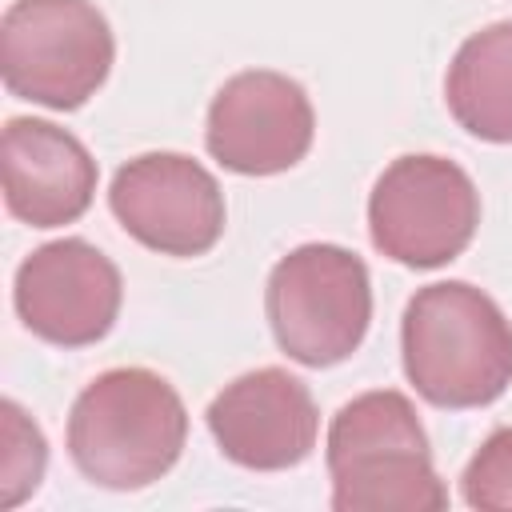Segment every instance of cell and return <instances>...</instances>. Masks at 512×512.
I'll list each match as a JSON object with an SVG mask.
<instances>
[{
    "label": "cell",
    "instance_id": "cell-9",
    "mask_svg": "<svg viewBox=\"0 0 512 512\" xmlns=\"http://www.w3.org/2000/svg\"><path fill=\"white\" fill-rule=\"evenodd\" d=\"M316 136L308 92L272 68H248L220 84L208 104L204 144L216 164L240 176H276L296 168Z\"/></svg>",
    "mask_w": 512,
    "mask_h": 512
},
{
    "label": "cell",
    "instance_id": "cell-14",
    "mask_svg": "<svg viewBox=\"0 0 512 512\" xmlns=\"http://www.w3.org/2000/svg\"><path fill=\"white\" fill-rule=\"evenodd\" d=\"M460 496L480 512H512V428H496L464 464Z\"/></svg>",
    "mask_w": 512,
    "mask_h": 512
},
{
    "label": "cell",
    "instance_id": "cell-7",
    "mask_svg": "<svg viewBox=\"0 0 512 512\" xmlns=\"http://www.w3.org/2000/svg\"><path fill=\"white\" fill-rule=\"evenodd\" d=\"M108 208L120 228L160 256H204L224 236V192L184 152H144L116 168Z\"/></svg>",
    "mask_w": 512,
    "mask_h": 512
},
{
    "label": "cell",
    "instance_id": "cell-2",
    "mask_svg": "<svg viewBox=\"0 0 512 512\" xmlns=\"http://www.w3.org/2000/svg\"><path fill=\"white\" fill-rule=\"evenodd\" d=\"M188 440L180 392L152 368L100 372L68 412V456L84 480L136 492L168 476Z\"/></svg>",
    "mask_w": 512,
    "mask_h": 512
},
{
    "label": "cell",
    "instance_id": "cell-4",
    "mask_svg": "<svg viewBox=\"0 0 512 512\" xmlns=\"http://www.w3.org/2000/svg\"><path fill=\"white\" fill-rule=\"evenodd\" d=\"M264 312L288 360L304 368H332L348 360L368 336V264L340 244H300L268 272Z\"/></svg>",
    "mask_w": 512,
    "mask_h": 512
},
{
    "label": "cell",
    "instance_id": "cell-12",
    "mask_svg": "<svg viewBox=\"0 0 512 512\" xmlns=\"http://www.w3.org/2000/svg\"><path fill=\"white\" fill-rule=\"evenodd\" d=\"M444 100L468 136L512 144V20H496L456 48Z\"/></svg>",
    "mask_w": 512,
    "mask_h": 512
},
{
    "label": "cell",
    "instance_id": "cell-10",
    "mask_svg": "<svg viewBox=\"0 0 512 512\" xmlns=\"http://www.w3.org/2000/svg\"><path fill=\"white\" fill-rule=\"evenodd\" d=\"M216 448L252 472H284L312 456L320 412L308 384L284 368H256L224 384L208 412Z\"/></svg>",
    "mask_w": 512,
    "mask_h": 512
},
{
    "label": "cell",
    "instance_id": "cell-6",
    "mask_svg": "<svg viewBox=\"0 0 512 512\" xmlns=\"http://www.w3.org/2000/svg\"><path fill=\"white\" fill-rule=\"evenodd\" d=\"M476 224L480 192L448 156H396L368 192V236L404 268H444L472 244Z\"/></svg>",
    "mask_w": 512,
    "mask_h": 512
},
{
    "label": "cell",
    "instance_id": "cell-11",
    "mask_svg": "<svg viewBox=\"0 0 512 512\" xmlns=\"http://www.w3.org/2000/svg\"><path fill=\"white\" fill-rule=\"evenodd\" d=\"M4 204L32 228H60L88 212L96 196L92 152L60 124L12 116L0 136Z\"/></svg>",
    "mask_w": 512,
    "mask_h": 512
},
{
    "label": "cell",
    "instance_id": "cell-8",
    "mask_svg": "<svg viewBox=\"0 0 512 512\" xmlns=\"http://www.w3.org/2000/svg\"><path fill=\"white\" fill-rule=\"evenodd\" d=\"M120 300V268L80 236L32 248L12 280L20 324L56 348H88L104 340L120 316Z\"/></svg>",
    "mask_w": 512,
    "mask_h": 512
},
{
    "label": "cell",
    "instance_id": "cell-5",
    "mask_svg": "<svg viewBox=\"0 0 512 512\" xmlns=\"http://www.w3.org/2000/svg\"><path fill=\"white\" fill-rule=\"evenodd\" d=\"M116 40L92 0H12L0 16V76L52 112L88 104L108 80Z\"/></svg>",
    "mask_w": 512,
    "mask_h": 512
},
{
    "label": "cell",
    "instance_id": "cell-1",
    "mask_svg": "<svg viewBox=\"0 0 512 512\" xmlns=\"http://www.w3.org/2000/svg\"><path fill=\"white\" fill-rule=\"evenodd\" d=\"M404 376L436 408H484L512 384V320L468 280L416 288L400 320Z\"/></svg>",
    "mask_w": 512,
    "mask_h": 512
},
{
    "label": "cell",
    "instance_id": "cell-13",
    "mask_svg": "<svg viewBox=\"0 0 512 512\" xmlns=\"http://www.w3.org/2000/svg\"><path fill=\"white\" fill-rule=\"evenodd\" d=\"M0 424H4L0 508H16V504L28 500V496L40 488V480H44L48 444H44V432L36 428V420H32L16 400H4V404H0Z\"/></svg>",
    "mask_w": 512,
    "mask_h": 512
},
{
    "label": "cell",
    "instance_id": "cell-3",
    "mask_svg": "<svg viewBox=\"0 0 512 512\" xmlns=\"http://www.w3.org/2000/svg\"><path fill=\"white\" fill-rule=\"evenodd\" d=\"M336 512H440L448 488L436 476L416 404L396 388L352 396L324 444Z\"/></svg>",
    "mask_w": 512,
    "mask_h": 512
}]
</instances>
